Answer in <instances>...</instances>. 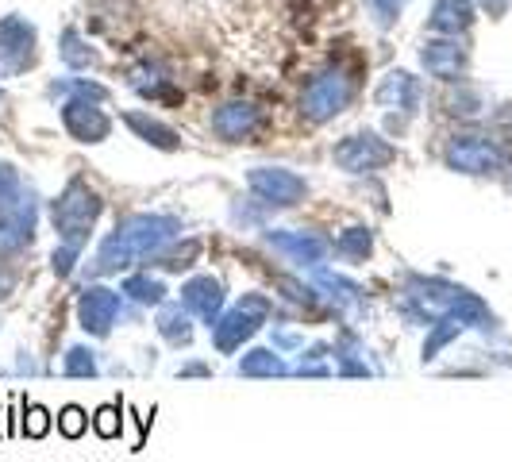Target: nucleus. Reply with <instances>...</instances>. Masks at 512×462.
I'll use <instances>...</instances> for the list:
<instances>
[{
	"instance_id": "f257e3e1",
	"label": "nucleus",
	"mask_w": 512,
	"mask_h": 462,
	"mask_svg": "<svg viewBox=\"0 0 512 462\" xmlns=\"http://www.w3.org/2000/svg\"><path fill=\"white\" fill-rule=\"evenodd\" d=\"M97 216H101V197L89 189V185H81L74 181L58 201H54V228L62 235V243H70V247H85V239H89V228L97 224Z\"/></svg>"
},
{
	"instance_id": "f03ea898",
	"label": "nucleus",
	"mask_w": 512,
	"mask_h": 462,
	"mask_svg": "<svg viewBox=\"0 0 512 462\" xmlns=\"http://www.w3.org/2000/svg\"><path fill=\"white\" fill-rule=\"evenodd\" d=\"M266 316H270L266 297H243L231 312H224V316L212 324V339H216V347H220L224 355H231L235 347H243V339H251V335L266 324Z\"/></svg>"
},
{
	"instance_id": "7ed1b4c3",
	"label": "nucleus",
	"mask_w": 512,
	"mask_h": 462,
	"mask_svg": "<svg viewBox=\"0 0 512 462\" xmlns=\"http://www.w3.org/2000/svg\"><path fill=\"white\" fill-rule=\"evenodd\" d=\"M501 151L497 143H489L482 135H459L451 139L447 147V166L451 170H462V174H497L501 170Z\"/></svg>"
},
{
	"instance_id": "20e7f679",
	"label": "nucleus",
	"mask_w": 512,
	"mask_h": 462,
	"mask_svg": "<svg viewBox=\"0 0 512 462\" xmlns=\"http://www.w3.org/2000/svg\"><path fill=\"white\" fill-rule=\"evenodd\" d=\"M116 231L128 239L135 255H158L181 231V224L170 220V216H131L128 224H120Z\"/></svg>"
},
{
	"instance_id": "39448f33",
	"label": "nucleus",
	"mask_w": 512,
	"mask_h": 462,
	"mask_svg": "<svg viewBox=\"0 0 512 462\" xmlns=\"http://www.w3.org/2000/svg\"><path fill=\"white\" fill-rule=\"evenodd\" d=\"M116 316H120V293H112L104 285H93V289L81 293V301H77V324L89 335H108L112 324H116Z\"/></svg>"
},
{
	"instance_id": "423d86ee",
	"label": "nucleus",
	"mask_w": 512,
	"mask_h": 462,
	"mask_svg": "<svg viewBox=\"0 0 512 462\" xmlns=\"http://www.w3.org/2000/svg\"><path fill=\"white\" fill-rule=\"evenodd\" d=\"M351 101V81L339 74H320L312 81V89L305 93V116L308 120H328L335 112H343V104Z\"/></svg>"
},
{
	"instance_id": "0eeeda50",
	"label": "nucleus",
	"mask_w": 512,
	"mask_h": 462,
	"mask_svg": "<svg viewBox=\"0 0 512 462\" xmlns=\"http://www.w3.org/2000/svg\"><path fill=\"white\" fill-rule=\"evenodd\" d=\"M335 162L351 174H362V170H378L385 162H393V147H385L382 139L374 135H351L347 143L335 147Z\"/></svg>"
},
{
	"instance_id": "6e6552de",
	"label": "nucleus",
	"mask_w": 512,
	"mask_h": 462,
	"mask_svg": "<svg viewBox=\"0 0 512 462\" xmlns=\"http://www.w3.org/2000/svg\"><path fill=\"white\" fill-rule=\"evenodd\" d=\"M251 189H255L262 201H270V205H297V201H305L308 185L297 174H289V170H255L251 174Z\"/></svg>"
},
{
	"instance_id": "1a4fd4ad",
	"label": "nucleus",
	"mask_w": 512,
	"mask_h": 462,
	"mask_svg": "<svg viewBox=\"0 0 512 462\" xmlns=\"http://www.w3.org/2000/svg\"><path fill=\"white\" fill-rule=\"evenodd\" d=\"M181 305L189 312H197L208 328L220 320V308H224V285L216 282L212 274H201V278H189L181 285Z\"/></svg>"
},
{
	"instance_id": "9d476101",
	"label": "nucleus",
	"mask_w": 512,
	"mask_h": 462,
	"mask_svg": "<svg viewBox=\"0 0 512 462\" xmlns=\"http://www.w3.org/2000/svg\"><path fill=\"white\" fill-rule=\"evenodd\" d=\"M31 231H35V208H31V201L0 208V255H12V251L27 247Z\"/></svg>"
},
{
	"instance_id": "9b49d317",
	"label": "nucleus",
	"mask_w": 512,
	"mask_h": 462,
	"mask_svg": "<svg viewBox=\"0 0 512 462\" xmlns=\"http://www.w3.org/2000/svg\"><path fill=\"white\" fill-rule=\"evenodd\" d=\"M266 243H270L274 251L289 255L293 262H301V266H316L320 258L328 255V243H324L320 235H308V231H270Z\"/></svg>"
},
{
	"instance_id": "f8f14e48",
	"label": "nucleus",
	"mask_w": 512,
	"mask_h": 462,
	"mask_svg": "<svg viewBox=\"0 0 512 462\" xmlns=\"http://www.w3.org/2000/svg\"><path fill=\"white\" fill-rule=\"evenodd\" d=\"M62 120H66V128L74 139L81 143H101L104 135H108V116H104L101 108H93V104L85 101H74L62 108Z\"/></svg>"
},
{
	"instance_id": "ddd939ff",
	"label": "nucleus",
	"mask_w": 512,
	"mask_h": 462,
	"mask_svg": "<svg viewBox=\"0 0 512 462\" xmlns=\"http://www.w3.org/2000/svg\"><path fill=\"white\" fill-rule=\"evenodd\" d=\"M420 58H424L428 74L443 77V81H455V77L466 70V51H462V43H455V39H439V43H428Z\"/></svg>"
},
{
	"instance_id": "4468645a",
	"label": "nucleus",
	"mask_w": 512,
	"mask_h": 462,
	"mask_svg": "<svg viewBox=\"0 0 512 462\" xmlns=\"http://www.w3.org/2000/svg\"><path fill=\"white\" fill-rule=\"evenodd\" d=\"M212 128L224 139H247L258 128V108H251V104H228V108H220L212 116Z\"/></svg>"
},
{
	"instance_id": "2eb2a0df",
	"label": "nucleus",
	"mask_w": 512,
	"mask_h": 462,
	"mask_svg": "<svg viewBox=\"0 0 512 462\" xmlns=\"http://www.w3.org/2000/svg\"><path fill=\"white\" fill-rule=\"evenodd\" d=\"M135 251H131V243L120 235V231H112L108 239L101 243V251H97V274H120L124 266L135 262Z\"/></svg>"
},
{
	"instance_id": "dca6fc26",
	"label": "nucleus",
	"mask_w": 512,
	"mask_h": 462,
	"mask_svg": "<svg viewBox=\"0 0 512 462\" xmlns=\"http://www.w3.org/2000/svg\"><path fill=\"white\" fill-rule=\"evenodd\" d=\"M470 20H474L470 0H436V12H432V27H436V31L459 35V31L470 27Z\"/></svg>"
},
{
	"instance_id": "f3484780",
	"label": "nucleus",
	"mask_w": 512,
	"mask_h": 462,
	"mask_svg": "<svg viewBox=\"0 0 512 462\" xmlns=\"http://www.w3.org/2000/svg\"><path fill=\"white\" fill-rule=\"evenodd\" d=\"M378 101L397 104V108L412 112V108H416V101H420V85H416L409 74H389V81L378 89Z\"/></svg>"
},
{
	"instance_id": "a211bd4d",
	"label": "nucleus",
	"mask_w": 512,
	"mask_h": 462,
	"mask_svg": "<svg viewBox=\"0 0 512 462\" xmlns=\"http://www.w3.org/2000/svg\"><path fill=\"white\" fill-rule=\"evenodd\" d=\"M158 332H162V339H170L174 347H185V343L193 339V324H189V316L181 312V305H166L158 312Z\"/></svg>"
},
{
	"instance_id": "6ab92c4d",
	"label": "nucleus",
	"mask_w": 512,
	"mask_h": 462,
	"mask_svg": "<svg viewBox=\"0 0 512 462\" xmlns=\"http://www.w3.org/2000/svg\"><path fill=\"white\" fill-rule=\"evenodd\" d=\"M239 374H243V378H278V374H285V362L278 359L274 351L258 347V351H251V355H243Z\"/></svg>"
},
{
	"instance_id": "aec40b11",
	"label": "nucleus",
	"mask_w": 512,
	"mask_h": 462,
	"mask_svg": "<svg viewBox=\"0 0 512 462\" xmlns=\"http://www.w3.org/2000/svg\"><path fill=\"white\" fill-rule=\"evenodd\" d=\"M128 124L135 131H139V135H143L147 143L162 147V151H174V147H178V135H174L170 128H162V124H158V120H151V116H139V112H131Z\"/></svg>"
},
{
	"instance_id": "412c9836",
	"label": "nucleus",
	"mask_w": 512,
	"mask_h": 462,
	"mask_svg": "<svg viewBox=\"0 0 512 462\" xmlns=\"http://www.w3.org/2000/svg\"><path fill=\"white\" fill-rule=\"evenodd\" d=\"M124 293H128L131 301H139V305H162V297H166V285L151 278V274H135L124 282Z\"/></svg>"
},
{
	"instance_id": "4be33fe9",
	"label": "nucleus",
	"mask_w": 512,
	"mask_h": 462,
	"mask_svg": "<svg viewBox=\"0 0 512 462\" xmlns=\"http://www.w3.org/2000/svg\"><path fill=\"white\" fill-rule=\"evenodd\" d=\"M370 247H374V235L366 228H351L339 235V243H335V251L343 258H351V262H366V255H370Z\"/></svg>"
},
{
	"instance_id": "5701e85b",
	"label": "nucleus",
	"mask_w": 512,
	"mask_h": 462,
	"mask_svg": "<svg viewBox=\"0 0 512 462\" xmlns=\"http://www.w3.org/2000/svg\"><path fill=\"white\" fill-rule=\"evenodd\" d=\"M459 332H462L459 320L443 312L436 324H432V335H428V343H424V359H436L439 351H443V347H447V343H451V339H455Z\"/></svg>"
},
{
	"instance_id": "b1692460",
	"label": "nucleus",
	"mask_w": 512,
	"mask_h": 462,
	"mask_svg": "<svg viewBox=\"0 0 512 462\" xmlns=\"http://www.w3.org/2000/svg\"><path fill=\"white\" fill-rule=\"evenodd\" d=\"M66 374L70 378H93L97 374V359L89 347H70L66 351Z\"/></svg>"
},
{
	"instance_id": "393cba45",
	"label": "nucleus",
	"mask_w": 512,
	"mask_h": 462,
	"mask_svg": "<svg viewBox=\"0 0 512 462\" xmlns=\"http://www.w3.org/2000/svg\"><path fill=\"white\" fill-rule=\"evenodd\" d=\"M47 428H51V416H47V409H39V405H27V412H24V436L43 439V436H47Z\"/></svg>"
},
{
	"instance_id": "a878e982",
	"label": "nucleus",
	"mask_w": 512,
	"mask_h": 462,
	"mask_svg": "<svg viewBox=\"0 0 512 462\" xmlns=\"http://www.w3.org/2000/svg\"><path fill=\"white\" fill-rule=\"evenodd\" d=\"M85 412L77 409V405H70V409H62L58 412V428H62V436H70V439H77L81 432H85Z\"/></svg>"
},
{
	"instance_id": "bb28decb",
	"label": "nucleus",
	"mask_w": 512,
	"mask_h": 462,
	"mask_svg": "<svg viewBox=\"0 0 512 462\" xmlns=\"http://www.w3.org/2000/svg\"><path fill=\"white\" fill-rule=\"evenodd\" d=\"M97 436L101 439H116L120 436V409H112V405H104L101 412H97Z\"/></svg>"
},
{
	"instance_id": "cd10ccee",
	"label": "nucleus",
	"mask_w": 512,
	"mask_h": 462,
	"mask_svg": "<svg viewBox=\"0 0 512 462\" xmlns=\"http://www.w3.org/2000/svg\"><path fill=\"white\" fill-rule=\"evenodd\" d=\"M77 247H70V243H62L58 251H54V258H51V266H54V274L58 278H70V270H74V262H77Z\"/></svg>"
},
{
	"instance_id": "c85d7f7f",
	"label": "nucleus",
	"mask_w": 512,
	"mask_h": 462,
	"mask_svg": "<svg viewBox=\"0 0 512 462\" xmlns=\"http://www.w3.org/2000/svg\"><path fill=\"white\" fill-rule=\"evenodd\" d=\"M320 285L332 289V293H339L343 301H355V297H359V285L343 282V278H335V274H320Z\"/></svg>"
},
{
	"instance_id": "c756f323",
	"label": "nucleus",
	"mask_w": 512,
	"mask_h": 462,
	"mask_svg": "<svg viewBox=\"0 0 512 462\" xmlns=\"http://www.w3.org/2000/svg\"><path fill=\"white\" fill-rule=\"evenodd\" d=\"M482 4H486L493 16H501V12H505V0H482Z\"/></svg>"
},
{
	"instance_id": "7c9ffc66",
	"label": "nucleus",
	"mask_w": 512,
	"mask_h": 462,
	"mask_svg": "<svg viewBox=\"0 0 512 462\" xmlns=\"http://www.w3.org/2000/svg\"><path fill=\"white\" fill-rule=\"evenodd\" d=\"M181 374H185V378H193V374H205V366H201V362H193V366H185Z\"/></svg>"
},
{
	"instance_id": "2f4dec72",
	"label": "nucleus",
	"mask_w": 512,
	"mask_h": 462,
	"mask_svg": "<svg viewBox=\"0 0 512 462\" xmlns=\"http://www.w3.org/2000/svg\"><path fill=\"white\" fill-rule=\"evenodd\" d=\"M8 289H12V278H8V274H4V270H0V297H4V293H8Z\"/></svg>"
},
{
	"instance_id": "473e14b6",
	"label": "nucleus",
	"mask_w": 512,
	"mask_h": 462,
	"mask_svg": "<svg viewBox=\"0 0 512 462\" xmlns=\"http://www.w3.org/2000/svg\"><path fill=\"white\" fill-rule=\"evenodd\" d=\"M501 124H505V131H509V135H512V104H509V108H505V116H501Z\"/></svg>"
}]
</instances>
